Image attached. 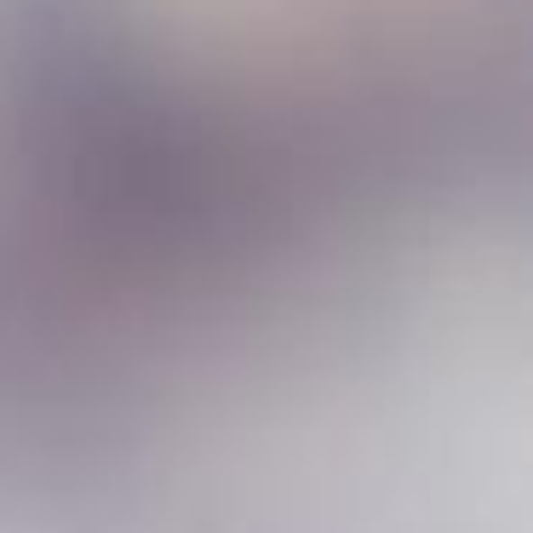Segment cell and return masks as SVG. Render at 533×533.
Instances as JSON below:
<instances>
[{
	"instance_id": "1",
	"label": "cell",
	"mask_w": 533,
	"mask_h": 533,
	"mask_svg": "<svg viewBox=\"0 0 533 533\" xmlns=\"http://www.w3.org/2000/svg\"><path fill=\"white\" fill-rule=\"evenodd\" d=\"M167 18L195 41H218L247 58H304L379 46L402 35L430 0H161Z\"/></svg>"
}]
</instances>
